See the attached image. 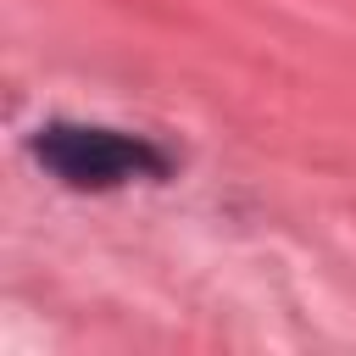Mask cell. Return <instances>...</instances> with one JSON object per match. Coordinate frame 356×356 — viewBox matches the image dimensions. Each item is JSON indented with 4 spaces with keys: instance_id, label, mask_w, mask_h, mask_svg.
Here are the masks:
<instances>
[{
    "instance_id": "6da1fadb",
    "label": "cell",
    "mask_w": 356,
    "mask_h": 356,
    "mask_svg": "<svg viewBox=\"0 0 356 356\" xmlns=\"http://www.w3.org/2000/svg\"><path fill=\"white\" fill-rule=\"evenodd\" d=\"M33 161L67 189H122L172 172V156L156 139L100 128V122H44L33 134Z\"/></svg>"
}]
</instances>
